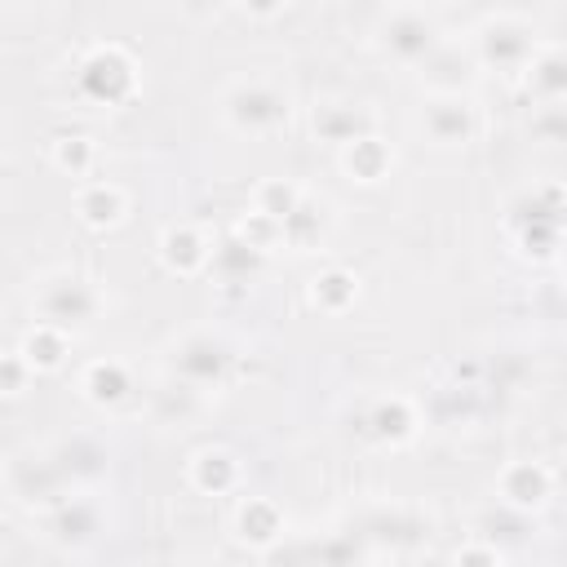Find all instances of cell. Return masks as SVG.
Here are the masks:
<instances>
[{
  "mask_svg": "<svg viewBox=\"0 0 567 567\" xmlns=\"http://www.w3.org/2000/svg\"><path fill=\"white\" fill-rule=\"evenodd\" d=\"M217 106H221V120L248 137H266L292 120V93L275 75H235L221 89Z\"/></svg>",
  "mask_w": 567,
  "mask_h": 567,
  "instance_id": "obj_1",
  "label": "cell"
},
{
  "mask_svg": "<svg viewBox=\"0 0 567 567\" xmlns=\"http://www.w3.org/2000/svg\"><path fill=\"white\" fill-rule=\"evenodd\" d=\"M31 315L66 337L84 332L102 315V288L80 270H44L31 288Z\"/></svg>",
  "mask_w": 567,
  "mask_h": 567,
  "instance_id": "obj_2",
  "label": "cell"
},
{
  "mask_svg": "<svg viewBox=\"0 0 567 567\" xmlns=\"http://www.w3.org/2000/svg\"><path fill=\"white\" fill-rule=\"evenodd\" d=\"M235 346L230 337L213 332V328H190L168 346V377L182 381L186 390H195L199 399L217 394L230 377H235Z\"/></svg>",
  "mask_w": 567,
  "mask_h": 567,
  "instance_id": "obj_3",
  "label": "cell"
},
{
  "mask_svg": "<svg viewBox=\"0 0 567 567\" xmlns=\"http://www.w3.org/2000/svg\"><path fill=\"white\" fill-rule=\"evenodd\" d=\"M558 217H563V190L558 182H536L527 190H518L505 208V230L514 235V244L536 257L549 261L558 248Z\"/></svg>",
  "mask_w": 567,
  "mask_h": 567,
  "instance_id": "obj_4",
  "label": "cell"
},
{
  "mask_svg": "<svg viewBox=\"0 0 567 567\" xmlns=\"http://www.w3.org/2000/svg\"><path fill=\"white\" fill-rule=\"evenodd\" d=\"M377 44L403 66H425L443 49V31L421 4H394L377 18Z\"/></svg>",
  "mask_w": 567,
  "mask_h": 567,
  "instance_id": "obj_5",
  "label": "cell"
},
{
  "mask_svg": "<svg viewBox=\"0 0 567 567\" xmlns=\"http://www.w3.org/2000/svg\"><path fill=\"white\" fill-rule=\"evenodd\" d=\"M75 89L93 106H124L137 93V66L120 44H93L75 66Z\"/></svg>",
  "mask_w": 567,
  "mask_h": 567,
  "instance_id": "obj_6",
  "label": "cell"
},
{
  "mask_svg": "<svg viewBox=\"0 0 567 567\" xmlns=\"http://www.w3.org/2000/svg\"><path fill=\"white\" fill-rule=\"evenodd\" d=\"M0 483H4V492H9L18 505L40 509V514L53 509L62 496H71V487H66L62 470L53 465L49 447H22V452H13V456L4 461V470H0Z\"/></svg>",
  "mask_w": 567,
  "mask_h": 567,
  "instance_id": "obj_7",
  "label": "cell"
},
{
  "mask_svg": "<svg viewBox=\"0 0 567 567\" xmlns=\"http://www.w3.org/2000/svg\"><path fill=\"white\" fill-rule=\"evenodd\" d=\"M354 532L363 536V545L377 554H416L430 540V523L412 509V505H368L354 518Z\"/></svg>",
  "mask_w": 567,
  "mask_h": 567,
  "instance_id": "obj_8",
  "label": "cell"
},
{
  "mask_svg": "<svg viewBox=\"0 0 567 567\" xmlns=\"http://www.w3.org/2000/svg\"><path fill=\"white\" fill-rule=\"evenodd\" d=\"M102 532H106V514L93 492H71L53 509H44V536L62 549H89Z\"/></svg>",
  "mask_w": 567,
  "mask_h": 567,
  "instance_id": "obj_9",
  "label": "cell"
},
{
  "mask_svg": "<svg viewBox=\"0 0 567 567\" xmlns=\"http://www.w3.org/2000/svg\"><path fill=\"white\" fill-rule=\"evenodd\" d=\"M536 53L532 40V22H523L518 13H496L478 27V62L496 66V71H523L527 58Z\"/></svg>",
  "mask_w": 567,
  "mask_h": 567,
  "instance_id": "obj_10",
  "label": "cell"
},
{
  "mask_svg": "<svg viewBox=\"0 0 567 567\" xmlns=\"http://www.w3.org/2000/svg\"><path fill=\"white\" fill-rule=\"evenodd\" d=\"M49 456L62 470L71 492H93L111 474V452H106V443L97 434H66V439H58L49 447Z\"/></svg>",
  "mask_w": 567,
  "mask_h": 567,
  "instance_id": "obj_11",
  "label": "cell"
},
{
  "mask_svg": "<svg viewBox=\"0 0 567 567\" xmlns=\"http://www.w3.org/2000/svg\"><path fill=\"white\" fill-rule=\"evenodd\" d=\"M421 128L434 146H465L478 133V111L465 93H430L421 106Z\"/></svg>",
  "mask_w": 567,
  "mask_h": 567,
  "instance_id": "obj_12",
  "label": "cell"
},
{
  "mask_svg": "<svg viewBox=\"0 0 567 567\" xmlns=\"http://www.w3.org/2000/svg\"><path fill=\"white\" fill-rule=\"evenodd\" d=\"M230 532H235V540L244 549L275 554L284 545V536H288V518L270 496H239V505L230 514Z\"/></svg>",
  "mask_w": 567,
  "mask_h": 567,
  "instance_id": "obj_13",
  "label": "cell"
},
{
  "mask_svg": "<svg viewBox=\"0 0 567 567\" xmlns=\"http://www.w3.org/2000/svg\"><path fill=\"white\" fill-rule=\"evenodd\" d=\"M310 128H315L319 142H328V146L341 151V146L359 142V137L377 133V120H372V111H368L363 102H354V97H323V102H315V111H310Z\"/></svg>",
  "mask_w": 567,
  "mask_h": 567,
  "instance_id": "obj_14",
  "label": "cell"
},
{
  "mask_svg": "<svg viewBox=\"0 0 567 567\" xmlns=\"http://www.w3.org/2000/svg\"><path fill=\"white\" fill-rule=\"evenodd\" d=\"M496 496H501V505L514 509V514H536V509H545L549 496H554V474H549V465H540V461H509V465L496 474Z\"/></svg>",
  "mask_w": 567,
  "mask_h": 567,
  "instance_id": "obj_15",
  "label": "cell"
},
{
  "mask_svg": "<svg viewBox=\"0 0 567 567\" xmlns=\"http://www.w3.org/2000/svg\"><path fill=\"white\" fill-rule=\"evenodd\" d=\"M80 394L93 403V408H124L133 394H137V381H133V368L124 359H89L80 368Z\"/></svg>",
  "mask_w": 567,
  "mask_h": 567,
  "instance_id": "obj_16",
  "label": "cell"
},
{
  "mask_svg": "<svg viewBox=\"0 0 567 567\" xmlns=\"http://www.w3.org/2000/svg\"><path fill=\"white\" fill-rule=\"evenodd\" d=\"M208 252H213V239L190 226V221H173L159 230V261L173 270V275H199L208 270Z\"/></svg>",
  "mask_w": 567,
  "mask_h": 567,
  "instance_id": "obj_17",
  "label": "cell"
},
{
  "mask_svg": "<svg viewBox=\"0 0 567 567\" xmlns=\"http://www.w3.org/2000/svg\"><path fill=\"white\" fill-rule=\"evenodd\" d=\"M363 430L377 443H390V447L412 443V434H416V408H412V399H403V394L372 399L368 403V416H363Z\"/></svg>",
  "mask_w": 567,
  "mask_h": 567,
  "instance_id": "obj_18",
  "label": "cell"
},
{
  "mask_svg": "<svg viewBox=\"0 0 567 567\" xmlns=\"http://www.w3.org/2000/svg\"><path fill=\"white\" fill-rule=\"evenodd\" d=\"M186 478H190V487L204 492V496H226V492L239 487L244 465H239V456H235L230 447H199V452L190 456V465H186Z\"/></svg>",
  "mask_w": 567,
  "mask_h": 567,
  "instance_id": "obj_19",
  "label": "cell"
},
{
  "mask_svg": "<svg viewBox=\"0 0 567 567\" xmlns=\"http://www.w3.org/2000/svg\"><path fill=\"white\" fill-rule=\"evenodd\" d=\"M368 563H372V549L354 527L323 532L319 540L301 545V567H368Z\"/></svg>",
  "mask_w": 567,
  "mask_h": 567,
  "instance_id": "obj_20",
  "label": "cell"
},
{
  "mask_svg": "<svg viewBox=\"0 0 567 567\" xmlns=\"http://www.w3.org/2000/svg\"><path fill=\"white\" fill-rule=\"evenodd\" d=\"M261 257H266V252H257V248L244 244L239 235H226V239L213 244L208 270L217 275L221 288H248V284L257 279V270H261Z\"/></svg>",
  "mask_w": 567,
  "mask_h": 567,
  "instance_id": "obj_21",
  "label": "cell"
},
{
  "mask_svg": "<svg viewBox=\"0 0 567 567\" xmlns=\"http://www.w3.org/2000/svg\"><path fill=\"white\" fill-rule=\"evenodd\" d=\"M337 159H341V168H346V177H350V182L372 186V182L390 177V168H394V146H390L385 137L368 133V137H359V142L341 146V151H337Z\"/></svg>",
  "mask_w": 567,
  "mask_h": 567,
  "instance_id": "obj_22",
  "label": "cell"
},
{
  "mask_svg": "<svg viewBox=\"0 0 567 567\" xmlns=\"http://www.w3.org/2000/svg\"><path fill=\"white\" fill-rule=\"evenodd\" d=\"M124 213H128V195L115 182H84L75 190V217L93 230H106V226L124 221Z\"/></svg>",
  "mask_w": 567,
  "mask_h": 567,
  "instance_id": "obj_23",
  "label": "cell"
},
{
  "mask_svg": "<svg viewBox=\"0 0 567 567\" xmlns=\"http://www.w3.org/2000/svg\"><path fill=\"white\" fill-rule=\"evenodd\" d=\"M306 297H310V306L323 310V315H346V310L359 301V275L346 270V266H328V270H319V275L310 279Z\"/></svg>",
  "mask_w": 567,
  "mask_h": 567,
  "instance_id": "obj_24",
  "label": "cell"
},
{
  "mask_svg": "<svg viewBox=\"0 0 567 567\" xmlns=\"http://www.w3.org/2000/svg\"><path fill=\"white\" fill-rule=\"evenodd\" d=\"M323 235H328V217H323V204L310 199V195H301V204L279 221V244H288L292 252H310V248H319Z\"/></svg>",
  "mask_w": 567,
  "mask_h": 567,
  "instance_id": "obj_25",
  "label": "cell"
},
{
  "mask_svg": "<svg viewBox=\"0 0 567 567\" xmlns=\"http://www.w3.org/2000/svg\"><path fill=\"white\" fill-rule=\"evenodd\" d=\"M66 350H71L66 332H58V328H49V323H31V328L22 332V341H18V354H22V363H27L31 372H58V368L66 363Z\"/></svg>",
  "mask_w": 567,
  "mask_h": 567,
  "instance_id": "obj_26",
  "label": "cell"
},
{
  "mask_svg": "<svg viewBox=\"0 0 567 567\" xmlns=\"http://www.w3.org/2000/svg\"><path fill=\"white\" fill-rule=\"evenodd\" d=\"M523 71H527V89H532L540 102L558 106V97H563V89H567V62H563V53H558V49H536Z\"/></svg>",
  "mask_w": 567,
  "mask_h": 567,
  "instance_id": "obj_27",
  "label": "cell"
},
{
  "mask_svg": "<svg viewBox=\"0 0 567 567\" xmlns=\"http://www.w3.org/2000/svg\"><path fill=\"white\" fill-rule=\"evenodd\" d=\"M199 394L195 390H186L182 381H173V377H164L155 390H151V416L159 421V425H182V421H190L195 412H199Z\"/></svg>",
  "mask_w": 567,
  "mask_h": 567,
  "instance_id": "obj_28",
  "label": "cell"
},
{
  "mask_svg": "<svg viewBox=\"0 0 567 567\" xmlns=\"http://www.w3.org/2000/svg\"><path fill=\"white\" fill-rule=\"evenodd\" d=\"M301 186H292V182H284V177H266V182H257L252 186V208L248 213H257V217H266V221H284L297 204H301Z\"/></svg>",
  "mask_w": 567,
  "mask_h": 567,
  "instance_id": "obj_29",
  "label": "cell"
},
{
  "mask_svg": "<svg viewBox=\"0 0 567 567\" xmlns=\"http://www.w3.org/2000/svg\"><path fill=\"white\" fill-rule=\"evenodd\" d=\"M49 155H53V164H58L62 173L89 177V168H93V159H97V146H93V137H84V133H66V137L53 142Z\"/></svg>",
  "mask_w": 567,
  "mask_h": 567,
  "instance_id": "obj_30",
  "label": "cell"
},
{
  "mask_svg": "<svg viewBox=\"0 0 567 567\" xmlns=\"http://www.w3.org/2000/svg\"><path fill=\"white\" fill-rule=\"evenodd\" d=\"M27 381H31V368L22 363V354H18V350H9V354H0V394H9V399H18V394L27 390Z\"/></svg>",
  "mask_w": 567,
  "mask_h": 567,
  "instance_id": "obj_31",
  "label": "cell"
},
{
  "mask_svg": "<svg viewBox=\"0 0 567 567\" xmlns=\"http://www.w3.org/2000/svg\"><path fill=\"white\" fill-rule=\"evenodd\" d=\"M456 567H501V549L492 540H470L456 549Z\"/></svg>",
  "mask_w": 567,
  "mask_h": 567,
  "instance_id": "obj_32",
  "label": "cell"
},
{
  "mask_svg": "<svg viewBox=\"0 0 567 567\" xmlns=\"http://www.w3.org/2000/svg\"><path fill=\"white\" fill-rule=\"evenodd\" d=\"M536 128L545 133V142H558V133H563V128H558V106H549V120H540Z\"/></svg>",
  "mask_w": 567,
  "mask_h": 567,
  "instance_id": "obj_33",
  "label": "cell"
},
{
  "mask_svg": "<svg viewBox=\"0 0 567 567\" xmlns=\"http://www.w3.org/2000/svg\"><path fill=\"white\" fill-rule=\"evenodd\" d=\"M182 567H230L226 558H190V563H182Z\"/></svg>",
  "mask_w": 567,
  "mask_h": 567,
  "instance_id": "obj_34",
  "label": "cell"
}]
</instances>
